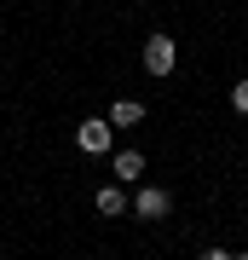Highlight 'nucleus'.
Wrapping results in <instances>:
<instances>
[{"mask_svg": "<svg viewBox=\"0 0 248 260\" xmlns=\"http://www.w3.org/2000/svg\"><path fill=\"white\" fill-rule=\"evenodd\" d=\"M104 121H110V127H138V121H145V104H138V99H116Z\"/></svg>", "mask_w": 248, "mask_h": 260, "instance_id": "5", "label": "nucleus"}, {"mask_svg": "<svg viewBox=\"0 0 248 260\" xmlns=\"http://www.w3.org/2000/svg\"><path fill=\"white\" fill-rule=\"evenodd\" d=\"M92 203H98L104 220H121V214H127V191H121V185H98V197H92Z\"/></svg>", "mask_w": 248, "mask_h": 260, "instance_id": "4", "label": "nucleus"}, {"mask_svg": "<svg viewBox=\"0 0 248 260\" xmlns=\"http://www.w3.org/2000/svg\"><path fill=\"white\" fill-rule=\"evenodd\" d=\"M202 260H231V249H208V254H202Z\"/></svg>", "mask_w": 248, "mask_h": 260, "instance_id": "8", "label": "nucleus"}, {"mask_svg": "<svg viewBox=\"0 0 248 260\" xmlns=\"http://www.w3.org/2000/svg\"><path fill=\"white\" fill-rule=\"evenodd\" d=\"M173 64H179L173 35H150V41H145V70H150V75H173Z\"/></svg>", "mask_w": 248, "mask_h": 260, "instance_id": "1", "label": "nucleus"}, {"mask_svg": "<svg viewBox=\"0 0 248 260\" xmlns=\"http://www.w3.org/2000/svg\"><path fill=\"white\" fill-rule=\"evenodd\" d=\"M231 260H248V254H231Z\"/></svg>", "mask_w": 248, "mask_h": 260, "instance_id": "9", "label": "nucleus"}, {"mask_svg": "<svg viewBox=\"0 0 248 260\" xmlns=\"http://www.w3.org/2000/svg\"><path fill=\"white\" fill-rule=\"evenodd\" d=\"M231 110H237V116H248V81H237V87H231Z\"/></svg>", "mask_w": 248, "mask_h": 260, "instance_id": "7", "label": "nucleus"}, {"mask_svg": "<svg viewBox=\"0 0 248 260\" xmlns=\"http://www.w3.org/2000/svg\"><path fill=\"white\" fill-rule=\"evenodd\" d=\"M145 174V150H116V179H138Z\"/></svg>", "mask_w": 248, "mask_h": 260, "instance_id": "6", "label": "nucleus"}, {"mask_svg": "<svg viewBox=\"0 0 248 260\" xmlns=\"http://www.w3.org/2000/svg\"><path fill=\"white\" fill-rule=\"evenodd\" d=\"M127 208L138 214V220H167V214H173V197H167L162 185H145V191H138Z\"/></svg>", "mask_w": 248, "mask_h": 260, "instance_id": "2", "label": "nucleus"}, {"mask_svg": "<svg viewBox=\"0 0 248 260\" xmlns=\"http://www.w3.org/2000/svg\"><path fill=\"white\" fill-rule=\"evenodd\" d=\"M75 145H81L87 156H104V150H110V121H104V116H87L81 127H75Z\"/></svg>", "mask_w": 248, "mask_h": 260, "instance_id": "3", "label": "nucleus"}]
</instances>
